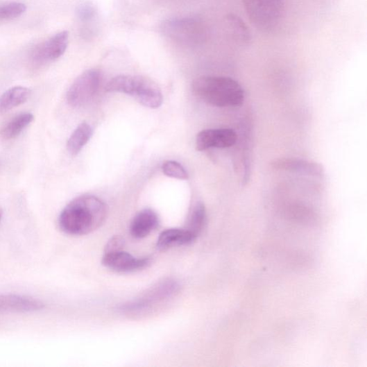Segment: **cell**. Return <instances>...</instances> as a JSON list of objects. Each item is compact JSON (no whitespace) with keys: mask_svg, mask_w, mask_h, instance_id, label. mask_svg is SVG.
Instances as JSON below:
<instances>
[{"mask_svg":"<svg viewBox=\"0 0 367 367\" xmlns=\"http://www.w3.org/2000/svg\"><path fill=\"white\" fill-rule=\"evenodd\" d=\"M3 214V210L1 208H0V221H1L2 220Z\"/></svg>","mask_w":367,"mask_h":367,"instance_id":"cb8c5ba5","label":"cell"},{"mask_svg":"<svg viewBox=\"0 0 367 367\" xmlns=\"http://www.w3.org/2000/svg\"><path fill=\"white\" fill-rule=\"evenodd\" d=\"M164 33L170 38L187 44H193L204 40L205 28L202 22L196 18L169 19L163 24Z\"/></svg>","mask_w":367,"mask_h":367,"instance_id":"5b68a950","label":"cell"},{"mask_svg":"<svg viewBox=\"0 0 367 367\" xmlns=\"http://www.w3.org/2000/svg\"><path fill=\"white\" fill-rule=\"evenodd\" d=\"M252 24L262 31H270L279 24L284 10V0H243Z\"/></svg>","mask_w":367,"mask_h":367,"instance_id":"277c9868","label":"cell"},{"mask_svg":"<svg viewBox=\"0 0 367 367\" xmlns=\"http://www.w3.org/2000/svg\"><path fill=\"white\" fill-rule=\"evenodd\" d=\"M232 37L240 45L248 46L251 42V34L244 21L237 15L229 14L227 17Z\"/></svg>","mask_w":367,"mask_h":367,"instance_id":"e0dca14e","label":"cell"},{"mask_svg":"<svg viewBox=\"0 0 367 367\" xmlns=\"http://www.w3.org/2000/svg\"><path fill=\"white\" fill-rule=\"evenodd\" d=\"M77 15L83 21H89L95 15V8L89 3H83L77 9Z\"/></svg>","mask_w":367,"mask_h":367,"instance_id":"7402d4cb","label":"cell"},{"mask_svg":"<svg viewBox=\"0 0 367 367\" xmlns=\"http://www.w3.org/2000/svg\"><path fill=\"white\" fill-rule=\"evenodd\" d=\"M105 92L130 95L150 109H157L163 102L162 94L157 85L139 76H117L107 83Z\"/></svg>","mask_w":367,"mask_h":367,"instance_id":"3957f363","label":"cell"},{"mask_svg":"<svg viewBox=\"0 0 367 367\" xmlns=\"http://www.w3.org/2000/svg\"><path fill=\"white\" fill-rule=\"evenodd\" d=\"M93 135L92 126L86 122L80 123L70 137L67 148L72 155H77L82 148L87 144Z\"/></svg>","mask_w":367,"mask_h":367,"instance_id":"2e32d148","label":"cell"},{"mask_svg":"<svg viewBox=\"0 0 367 367\" xmlns=\"http://www.w3.org/2000/svg\"><path fill=\"white\" fill-rule=\"evenodd\" d=\"M31 91L24 86H15L0 96V112H8L27 101Z\"/></svg>","mask_w":367,"mask_h":367,"instance_id":"9a60e30c","label":"cell"},{"mask_svg":"<svg viewBox=\"0 0 367 367\" xmlns=\"http://www.w3.org/2000/svg\"><path fill=\"white\" fill-rule=\"evenodd\" d=\"M42 302L24 296L0 294V312H33L44 309Z\"/></svg>","mask_w":367,"mask_h":367,"instance_id":"8fae6325","label":"cell"},{"mask_svg":"<svg viewBox=\"0 0 367 367\" xmlns=\"http://www.w3.org/2000/svg\"><path fill=\"white\" fill-rule=\"evenodd\" d=\"M275 170L321 179L325 176V168L317 162L299 159H279L271 162Z\"/></svg>","mask_w":367,"mask_h":367,"instance_id":"30bf717a","label":"cell"},{"mask_svg":"<svg viewBox=\"0 0 367 367\" xmlns=\"http://www.w3.org/2000/svg\"><path fill=\"white\" fill-rule=\"evenodd\" d=\"M159 225L157 214L153 210L145 209L136 214L130 225L131 234L141 239L153 232Z\"/></svg>","mask_w":367,"mask_h":367,"instance_id":"7c38bea8","label":"cell"},{"mask_svg":"<svg viewBox=\"0 0 367 367\" xmlns=\"http://www.w3.org/2000/svg\"><path fill=\"white\" fill-rule=\"evenodd\" d=\"M237 134L232 128L207 129L196 137V148L205 151L212 148H226L236 144Z\"/></svg>","mask_w":367,"mask_h":367,"instance_id":"9c48e42d","label":"cell"},{"mask_svg":"<svg viewBox=\"0 0 367 367\" xmlns=\"http://www.w3.org/2000/svg\"><path fill=\"white\" fill-rule=\"evenodd\" d=\"M32 114H21L13 118L4 127L2 135L6 139H12L18 137L24 129L33 121Z\"/></svg>","mask_w":367,"mask_h":367,"instance_id":"d6986e66","label":"cell"},{"mask_svg":"<svg viewBox=\"0 0 367 367\" xmlns=\"http://www.w3.org/2000/svg\"><path fill=\"white\" fill-rule=\"evenodd\" d=\"M123 246L124 241L121 237L119 236H115L108 242L105 246V253L122 250Z\"/></svg>","mask_w":367,"mask_h":367,"instance_id":"603a6c76","label":"cell"},{"mask_svg":"<svg viewBox=\"0 0 367 367\" xmlns=\"http://www.w3.org/2000/svg\"><path fill=\"white\" fill-rule=\"evenodd\" d=\"M191 89L197 97L217 107L241 105L245 100L242 86L230 77L201 76L193 81Z\"/></svg>","mask_w":367,"mask_h":367,"instance_id":"7a4b0ae2","label":"cell"},{"mask_svg":"<svg viewBox=\"0 0 367 367\" xmlns=\"http://www.w3.org/2000/svg\"><path fill=\"white\" fill-rule=\"evenodd\" d=\"M69 42L68 31L60 32L40 42L31 53V63L33 66L40 67L58 60L66 53Z\"/></svg>","mask_w":367,"mask_h":367,"instance_id":"8992f818","label":"cell"},{"mask_svg":"<svg viewBox=\"0 0 367 367\" xmlns=\"http://www.w3.org/2000/svg\"><path fill=\"white\" fill-rule=\"evenodd\" d=\"M197 237L187 229H168L162 232L158 239L157 247L164 251L176 246L192 244Z\"/></svg>","mask_w":367,"mask_h":367,"instance_id":"4fadbf2b","label":"cell"},{"mask_svg":"<svg viewBox=\"0 0 367 367\" xmlns=\"http://www.w3.org/2000/svg\"><path fill=\"white\" fill-rule=\"evenodd\" d=\"M101 79V73L97 69H89L81 74L68 91L69 104L78 108L88 103L98 92Z\"/></svg>","mask_w":367,"mask_h":367,"instance_id":"52a82bcc","label":"cell"},{"mask_svg":"<svg viewBox=\"0 0 367 367\" xmlns=\"http://www.w3.org/2000/svg\"><path fill=\"white\" fill-rule=\"evenodd\" d=\"M102 263L106 268L119 273L142 269L150 264L148 257L137 258L122 250L105 253Z\"/></svg>","mask_w":367,"mask_h":367,"instance_id":"ba28073f","label":"cell"},{"mask_svg":"<svg viewBox=\"0 0 367 367\" xmlns=\"http://www.w3.org/2000/svg\"><path fill=\"white\" fill-rule=\"evenodd\" d=\"M26 6L22 3H0V23L20 17L26 12Z\"/></svg>","mask_w":367,"mask_h":367,"instance_id":"ffe728a7","label":"cell"},{"mask_svg":"<svg viewBox=\"0 0 367 367\" xmlns=\"http://www.w3.org/2000/svg\"><path fill=\"white\" fill-rule=\"evenodd\" d=\"M207 221L206 209L201 202L194 205L189 216L187 229L198 237L205 228Z\"/></svg>","mask_w":367,"mask_h":367,"instance_id":"ac0fdd59","label":"cell"},{"mask_svg":"<svg viewBox=\"0 0 367 367\" xmlns=\"http://www.w3.org/2000/svg\"><path fill=\"white\" fill-rule=\"evenodd\" d=\"M178 286L173 282H164L150 292L147 296L142 298L140 300H137L135 303L127 305L126 307V311H144L153 305L154 302H157L158 300L162 299L165 296H169L172 293L177 291Z\"/></svg>","mask_w":367,"mask_h":367,"instance_id":"5bb4252c","label":"cell"},{"mask_svg":"<svg viewBox=\"0 0 367 367\" xmlns=\"http://www.w3.org/2000/svg\"><path fill=\"white\" fill-rule=\"evenodd\" d=\"M108 214L105 203L92 196L72 200L61 212L58 223L62 232L71 235L89 234L100 228Z\"/></svg>","mask_w":367,"mask_h":367,"instance_id":"6da1fadb","label":"cell"},{"mask_svg":"<svg viewBox=\"0 0 367 367\" xmlns=\"http://www.w3.org/2000/svg\"><path fill=\"white\" fill-rule=\"evenodd\" d=\"M164 174L169 178L186 180L189 175L186 169L178 162L167 161L162 164Z\"/></svg>","mask_w":367,"mask_h":367,"instance_id":"44dd1931","label":"cell"}]
</instances>
